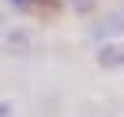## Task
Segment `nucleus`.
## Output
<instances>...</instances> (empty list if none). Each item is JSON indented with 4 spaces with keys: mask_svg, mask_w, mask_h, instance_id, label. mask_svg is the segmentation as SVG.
<instances>
[{
    "mask_svg": "<svg viewBox=\"0 0 124 117\" xmlns=\"http://www.w3.org/2000/svg\"><path fill=\"white\" fill-rule=\"evenodd\" d=\"M4 45H8V53L11 57H23L26 53V49H30V34H26V30H8V38H4Z\"/></svg>",
    "mask_w": 124,
    "mask_h": 117,
    "instance_id": "obj_1",
    "label": "nucleus"
},
{
    "mask_svg": "<svg viewBox=\"0 0 124 117\" xmlns=\"http://www.w3.org/2000/svg\"><path fill=\"white\" fill-rule=\"evenodd\" d=\"M8 4H15V8H26V0H8Z\"/></svg>",
    "mask_w": 124,
    "mask_h": 117,
    "instance_id": "obj_4",
    "label": "nucleus"
},
{
    "mask_svg": "<svg viewBox=\"0 0 124 117\" xmlns=\"http://www.w3.org/2000/svg\"><path fill=\"white\" fill-rule=\"evenodd\" d=\"M101 64H124V49H101Z\"/></svg>",
    "mask_w": 124,
    "mask_h": 117,
    "instance_id": "obj_2",
    "label": "nucleus"
},
{
    "mask_svg": "<svg viewBox=\"0 0 124 117\" xmlns=\"http://www.w3.org/2000/svg\"><path fill=\"white\" fill-rule=\"evenodd\" d=\"M11 113H15V106H11L8 98H0V117H11Z\"/></svg>",
    "mask_w": 124,
    "mask_h": 117,
    "instance_id": "obj_3",
    "label": "nucleus"
}]
</instances>
